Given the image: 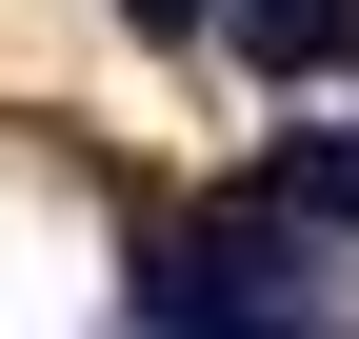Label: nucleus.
Returning <instances> with one entry per match:
<instances>
[{"mask_svg":"<svg viewBox=\"0 0 359 339\" xmlns=\"http://www.w3.org/2000/svg\"><path fill=\"white\" fill-rule=\"evenodd\" d=\"M219 40L259 80H359V0H219Z\"/></svg>","mask_w":359,"mask_h":339,"instance_id":"obj_1","label":"nucleus"},{"mask_svg":"<svg viewBox=\"0 0 359 339\" xmlns=\"http://www.w3.org/2000/svg\"><path fill=\"white\" fill-rule=\"evenodd\" d=\"M120 20H140V40H200V20H219V0H120Z\"/></svg>","mask_w":359,"mask_h":339,"instance_id":"obj_2","label":"nucleus"}]
</instances>
